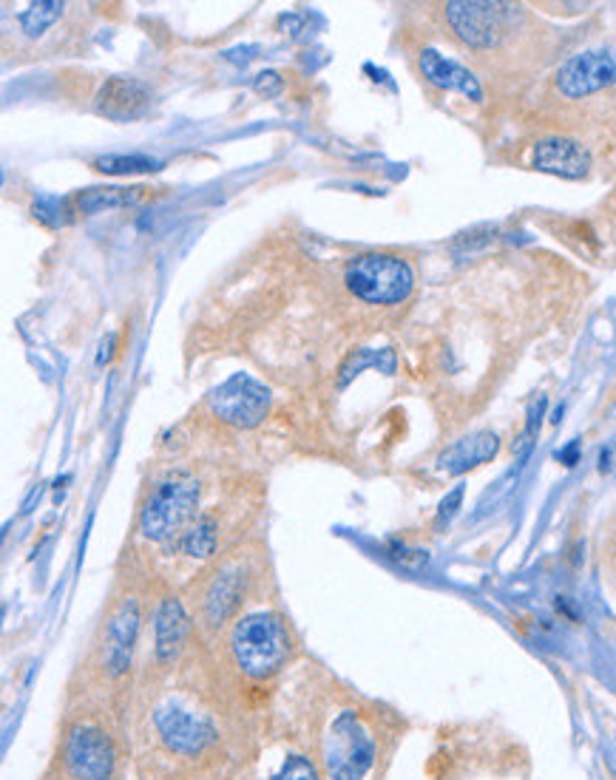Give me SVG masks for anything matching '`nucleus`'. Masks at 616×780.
<instances>
[{"mask_svg":"<svg viewBox=\"0 0 616 780\" xmlns=\"http://www.w3.org/2000/svg\"><path fill=\"white\" fill-rule=\"evenodd\" d=\"M95 168L111 176H129V174H148V171H156L160 168V162L140 154H131V156L109 154V156H97Z\"/></svg>","mask_w":616,"mask_h":780,"instance_id":"nucleus-19","label":"nucleus"},{"mask_svg":"<svg viewBox=\"0 0 616 780\" xmlns=\"http://www.w3.org/2000/svg\"><path fill=\"white\" fill-rule=\"evenodd\" d=\"M217 542H219V523L210 517V514H199V517L188 525V531L176 539L174 551H179L183 557H188V559H197V562H202V559L213 557V551H217Z\"/></svg>","mask_w":616,"mask_h":780,"instance_id":"nucleus-17","label":"nucleus"},{"mask_svg":"<svg viewBox=\"0 0 616 780\" xmlns=\"http://www.w3.org/2000/svg\"><path fill=\"white\" fill-rule=\"evenodd\" d=\"M136 633H140V607H136L134 598H122L109 616V622H106V633H102V667L114 679L129 673Z\"/></svg>","mask_w":616,"mask_h":780,"instance_id":"nucleus-10","label":"nucleus"},{"mask_svg":"<svg viewBox=\"0 0 616 780\" xmlns=\"http://www.w3.org/2000/svg\"><path fill=\"white\" fill-rule=\"evenodd\" d=\"M327 772L332 780H361L375 760V740L355 713H341L327 735Z\"/></svg>","mask_w":616,"mask_h":780,"instance_id":"nucleus-5","label":"nucleus"},{"mask_svg":"<svg viewBox=\"0 0 616 780\" xmlns=\"http://www.w3.org/2000/svg\"><path fill=\"white\" fill-rule=\"evenodd\" d=\"M160 740L176 755H199L217 740V729L202 715L188 713L179 704H163L154 713Z\"/></svg>","mask_w":616,"mask_h":780,"instance_id":"nucleus-9","label":"nucleus"},{"mask_svg":"<svg viewBox=\"0 0 616 780\" xmlns=\"http://www.w3.org/2000/svg\"><path fill=\"white\" fill-rule=\"evenodd\" d=\"M515 18L517 7H512V3H486V0H454V3H447L449 29L469 48L501 46Z\"/></svg>","mask_w":616,"mask_h":780,"instance_id":"nucleus-4","label":"nucleus"},{"mask_svg":"<svg viewBox=\"0 0 616 780\" xmlns=\"http://www.w3.org/2000/svg\"><path fill=\"white\" fill-rule=\"evenodd\" d=\"M199 517V480L190 471H168L151 485L148 497L140 505V534L160 546H174Z\"/></svg>","mask_w":616,"mask_h":780,"instance_id":"nucleus-1","label":"nucleus"},{"mask_svg":"<svg viewBox=\"0 0 616 780\" xmlns=\"http://www.w3.org/2000/svg\"><path fill=\"white\" fill-rule=\"evenodd\" d=\"M290 630L276 613H251L233 625L231 656L248 679L276 675L290 656Z\"/></svg>","mask_w":616,"mask_h":780,"instance_id":"nucleus-2","label":"nucleus"},{"mask_svg":"<svg viewBox=\"0 0 616 780\" xmlns=\"http://www.w3.org/2000/svg\"><path fill=\"white\" fill-rule=\"evenodd\" d=\"M497 449H501V440H497L495 431H477L472 438L461 440V443H454L452 449L443 451L438 465L440 471H447V474H463V471L495 458Z\"/></svg>","mask_w":616,"mask_h":780,"instance_id":"nucleus-16","label":"nucleus"},{"mask_svg":"<svg viewBox=\"0 0 616 780\" xmlns=\"http://www.w3.org/2000/svg\"><path fill=\"white\" fill-rule=\"evenodd\" d=\"M63 9H66L63 3H34V7H29L26 12L21 14L23 32L37 37V34H43L48 26H55V23L61 21Z\"/></svg>","mask_w":616,"mask_h":780,"instance_id":"nucleus-20","label":"nucleus"},{"mask_svg":"<svg viewBox=\"0 0 616 780\" xmlns=\"http://www.w3.org/2000/svg\"><path fill=\"white\" fill-rule=\"evenodd\" d=\"M267 406H271L267 389L248 375H233L210 395V409L217 411L224 424H233L239 429H253L262 424Z\"/></svg>","mask_w":616,"mask_h":780,"instance_id":"nucleus-7","label":"nucleus"},{"mask_svg":"<svg viewBox=\"0 0 616 780\" xmlns=\"http://www.w3.org/2000/svg\"><path fill=\"white\" fill-rule=\"evenodd\" d=\"M273 780H319V772H316L312 760H307L305 755H287V760L273 774Z\"/></svg>","mask_w":616,"mask_h":780,"instance_id":"nucleus-22","label":"nucleus"},{"mask_svg":"<svg viewBox=\"0 0 616 780\" xmlns=\"http://www.w3.org/2000/svg\"><path fill=\"white\" fill-rule=\"evenodd\" d=\"M616 83V52L610 48H594V52L574 54L557 72V88L562 97L580 100L594 91L614 86Z\"/></svg>","mask_w":616,"mask_h":780,"instance_id":"nucleus-8","label":"nucleus"},{"mask_svg":"<svg viewBox=\"0 0 616 780\" xmlns=\"http://www.w3.org/2000/svg\"><path fill=\"white\" fill-rule=\"evenodd\" d=\"M461 497H463V492H461V488H458V492H454L452 497L443 499V505H440V514H438V523H440V525L449 523V517H452V514L458 512V505H461Z\"/></svg>","mask_w":616,"mask_h":780,"instance_id":"nucleus-23","label":"nucleus"},{"mask_svg":"<svg viewBox=\"0 0 616 780\" xmlns=\"http://www.w3.org/2000/svg\"><path fill=\"white\" fill-rule=\"evenodd\" d=\"M190 619L183 602L176 596H165L154 611V656L160 664H174L188 641Z\"/></svg>","mask_w":616,"mask_h":780,"instance_id":"nucleus-13","label":"nucleus"},{"mask_svg":"<svg viewBox=\"0 0 616 780\" xmlns=\"http://www.w3.org/2000/svg\"><path fill=\"white\" fill-rule=\"evenodd\" d=\"M68 213H72L68 202L66 199H57V196H41V199L34 202V216H37L41 222H46L48 228H61V224H66Z\"/></svg>","mask_w":616,"mask_h":780,"instance_id":"nucleus-21","label":"nucleus"},{"mask_svg":"<svg viewBox=\"0 0 616 780\" xmlns=\"http://www.w3.org/2000/svg\"><path fill=\"white\" fill-rule=\"evenodd\" d=\"M346 287L366 304L393 307L409 298L415 287V273L404 259L389 253H364L350 259L344 270Z\"/></svg>","mask_w":616,"mask_h":780,"instance_id":"nucleus-3","label":"nucleus"},{"mask_svg":"<svg viewBox=\"0 0 616 780\" xmlns=\"http://www.w3.org/2000/svg\"><path fill=\"white\" fill-rule=\"evenodd\" d=\"M66 767L75 780H111L114 778L117 755L109 735L88 724L68 729Z\"/></svg>","mask_w":616,"mask_h":780,"instance_id":"nucleus-6","label":"nucleus"},{"mask_svg":"<svg viewBox=\"0 0 616 780\" xmlns=\"http://www.w3.org/2000/svg\"><path fill=\"white\" fill-rule=\"evenodd\" d=\"M531 165L542 174H554L562 179H580L588 174L591 156L576 140L569 136H549L540 140L531 151Z\"/></svg>","mask_w":616,"mask_h":780,"instance_id":"nucleus-12","label":"nucleus"},{"mask_svg":"<svg viewBox=\"0 0 616 780\" xmlns=\"http://www.w3.org/2000/svg\"><path fill=\"white\" fill-rule=\"evenodd\" d=\"M418 63H420V75L427 77L432 86L449 88V91H461V95L472 97V100H481L483 97L477 77H474L469 68H463L461 63L449 61V57L432 52V48L420 52Z\"/></svg>","mask_w":616,"mask_h":780,"instance_id":"nucleus-15","label":"nucleus"},{"mask_svg":"<svg viewBox=\"0 0 616 780\" xmlns=\"http://www.w3.org/2000/svg\"><path fill=\"white\" fill-rule=\"evenodd\" d=\"M143 196V188H88L75 196V208L80 213H100L111 208H129Z\"/></svg>","mask_w":616,"mask_h":780,"instance_id":"nucleus-18","label":"nucleus"},{"mask_svg":"<svg viewBox=\"0 0 616 780\" xmlns=\"http://www.w3.org/2000/svg\"><path fill=\"white\" fill-rule=\"evenodd\" d=\"M244 596L242 568H222L210 576L202 596V619L208 627H222L233 619Z\"/></svg>","mask_w":616,"mask_h":780,"instance_id":"nucleus-14","label":"nucleus"},{"mask_svg":"<svg viewBox=\"0 0 616 780\" xmlns=\"http://www.w3.org/2000/svg\"><path fill=\"white\" fill-rule=\"evenodd\" d=\"M97 111L109 120H140L151 111L148 86L134 77H111L102 83L100 95H97Z\"/></svg>","mask_w":616,"mask_h":780,"instance_id":"nucleus-11","label":"nucleus"}]
</instances>
